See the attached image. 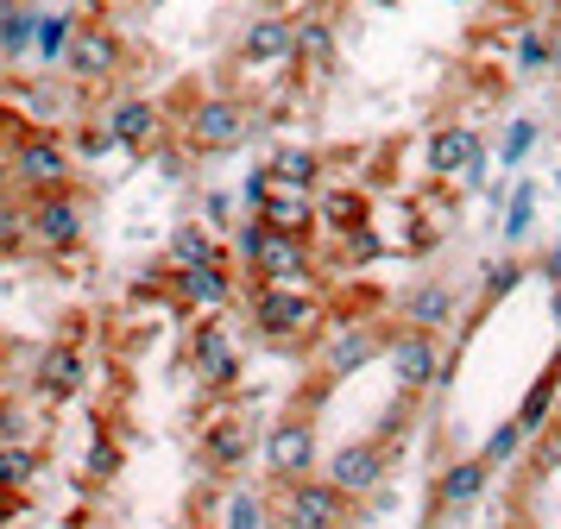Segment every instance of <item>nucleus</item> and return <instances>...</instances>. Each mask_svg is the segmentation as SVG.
Wrapping results in <instances>:
<instances>
[{
    "mask_svg": "<svg viewBox=\"0 0 561 529\" xmlns=\"http://www.w3.org/2000/svg\"><path fill=\"white\" fill-rule=\"evenodd\" d=\"M485 479H492V467H485L480 453L448 460V467H442V479H435V504H442V510H467V504L485 492Z\"/></svg>",
    "mask_w": 561,
    "mask_h": 529,
    "instance_id": "nucleus-21",
    "label": "nucleus"
},
{
    "mask_svg": "<svg viewBox=\"0 0 561 529\" xmlns=\"http://www.w3.org/2000/svg\"><path fill=\"white\" fill-rule=\"evenodd\" d=\"M20 13H26V7H20V0H0V38H7V32H13V20H20Z\"/></svg>",
    "mask_w": 561,
    "mask_h": 529,
    "instance_id": "nucleus-40",
    "label": "nucleus"
},
{
    "mask_svg": "<svg viewBox=\"0 0 561 529\" xmlns=\"http://www.w3.org/2000/svg\"><path fill=\"white\" fill-rule=\"evenodd\" d=\"M322 479H329L341 498H366V492H379V479H385V441H379V435H366V441L334 448L329 467H322Z\"/></svg>",
    "mask_w": 561,
    "mask_h": 529,
    "instance_id": "nucleus-8",
    "label": "nucleus"
},
{
    "mask_svg": "<svg viewBox=\"0 0 561 529\" xmlns=\"http://www.w3.org/2000/svg\"><path fill=\"white\" fill-rule=\"evenodd\" d=\"M26 485H38V448L0 441V492H26Z\"/></svg>",
    "mask_w": 561,
    "mask_h": 529,
    "instance_id": "nucleus-28",
    "label": "nucleus"
},
{
    "mask_svg": "<svg viewBox=\"0 0 561 529\" xmlns=\"http://www.w3.org/2000/svg\"><path fill=\"white\" fill-rule=\"evenodd\" d=\"M347 498L329 479H290L284 485V529H341Z\"/></svg>",
    "mask_w": 561,
    "mask_h": 529,
    "instance_id": "nucleus-11",
    "label": "nucleus"
},
{
    "mask_svg": "<svg viewBox=\"0 0 561 529\" xmlns=\"http://www.w3.org/2000/svg\"><path fill=\"white\" fill-rule=\"evenodd\" d=\"M265 467H272L278 485L309 479V467H316V428H309V416H284V423L265 435Z\"/></svg>",
    "mask_w": 561,
    "mask_h": 529,
    "instance_id": "nucleus-13",
    "label": "nucleus"
},
{
    "mask_svg": "<svg viewBox=\"0 0 561 529\" xmlns=\"http://www.w3.org/2000/svg\"><path fill=\"white\" fill-rule=\"evenodd\" d=\"M272 183H290V189H316V183H322V151L284 146L278 158H272Z\"/></svg>",
    "mask_w": 561,
    "mask_h": 529,
    "instance_id": "nucleus-25",
    "label": "nucleus"
},
{
    "mask_svg": "<svg viewBox=\"0 0 561 529\" xmlns=\"http://www.w3.org/2000/svg\"><path fill=\"white\" fill-rule=\"evenodd\" d=\"M95 7H146V0H95Z\"/></svg>",
    "mask_w": 561,
    "mask_h": 529,
    "instance_id": "nucleus-43",
    "label": "nucleus"
},
{
    "mask_svg": "<svg viewBox=\"0 0 561 529\" xmlns=\"http://www.w3.org/2000/svg\"><path fill=\"white\" fill-rule=\"evenodd\" d=\"M32 246V196H7L0 202V258Z\"/></svg>",
    "mask_w": 561,
    "mask_h": 529,
    "instance_id": "nucleus-27",
    "label": "nucleus"
},
{
    "mask_svg": "<svg viewBox=\"0 0 561 529\" xmlns=\"http://www.w3.org/2000/svg\"><path fill=\"white\" fill-rule=\"evenodd\" d=\"M524 441H530V428H524V423H517V416H511V423H499V428H492V435H485L480 460H485V467H492V473H499V467H511V460L524 453Z\"/></svg>",
    "mask_w": 561,
    "mask_h": 529,
    "instance_id": "nucleus-29",
    "label": "nucleus"
},
{
    "mask_svg": "<svg viewBox=\"0 0 561 529\" xmlns=\"http://www.w3.org/2000/svg\"><path fill=\"white\" fill-rule=\"evenodd\" d=\"M272 189H278V183H272V164H265V171H253V176H247V189H240V196H247V208H253V215H259V208H265V196H272Z\"/></svg>",
    "mask_w": 561,
    "mask_h": 529,
    "instance_id": "nucleus-39",
    "label": "nucleus"
},
{
    "mask_svg": "<svg viewBox=\"0 0 561 529\" xmlns=\"http://www.w3.org/2000/svg\"><path fill=\"white\" fill-rule=\"evenodd\" d=\"M556 403H561V366L549 359V372L536 378L530 391H524V403H517V423L530 428V435H542V428H549V410H556Z\"/></svg>",
    "mask_w": 561,
    "mask_h": 529,
    "instance_id": "nucleus-24",
    "label": "nucleus"
},
{
    "mask_svg": "<svg viewBox=\"0 0 561 529\" xmlns=\"http://www.w3.org/2000/svg\"><path fill=\"white\" fill-rule=\"evenodd\" d=\"M385 347H391V341H385L373 322H334V327H322V372L354 378L359 366H373Z\"/></svg>",
    "mask_w": 561,
    "mask_h": 529,
    "instance_id": "nucleus-9",
    "label": "nucleus"
},
{
    "mask_svg": "<svg viewBox=\"0 0 561 529\" xmlns=\"http://www.w3.org/2000/svg\"><path fill=\"white\" fill-rule=\"evenodd\" d=\"M247 309H253V327L265 341H309L329 322V309H322L316 290H278V284H253Z\"/></svg>",
    "mask_w": 561,
    "mask_h": 529,
    "instance_id": "nucleus-1",
    "label": "nucleus"
},
{
    "mask_svg": "<svg viewBox=\"0 0 561 529\" xmlns=\"http://www.w3.org/2000/svg\"><path fill=\"white\" fill-rule=\"evenodd\" d=\"M259 133V114L240 95H196L183 114V146L190 151H233Z\"/></svg>",
    "mask_w": 561,
    "mask_h": 529,
    "instance_id": "nucleus-2",
    "label": "nucleus"
},
{
    "mask_svg": "<svg viewBox=\"0 0 561 529\" xmlns=\"http://www.w3.org/2000/svg\"><path fill=\"white\" fill-rule=\"evenodd\" d=\"M82 378H89V359H82L70 341H64V347H45V353H38V398H77Z\"/></svg>",
    "mask_w": 561,
    "mask_h": 529,
    "instance_id": "nucleus-20",
    "label": "nucleus"
},
{
    "mask_svg": "<svg viewBox=\"0 0 561 529\" xmlns=\"http://www.w3.org/2000/svg\"><path fill=\"white\" fill-rule=\"evenodd\" d=\"M398 315H404V327H416V334H435V327L455 322V290L448 284H410L404 297H398Z\"/></svg>",
    "mask_w": 561,
    "mask_h": 529,
    "instance_id": "nucleus-17",
    "label": "nucleus"
},
{
    "mask_svg": "<svg viewBox=\"0 0 561 529\" xmlns=\"http://www.w3.org/2000/svg\"><path fill=\"white\" fill-rule=\"evenodd\" d=\"M190 366H196V378H203L208 391H228L233 378H240V347L228 341V327L215 322V315L190 334Z\"/></svg>",
    "mask_w": 561,
    "mask_h": 529,
    "instance_id": "nucleus-14",
    "label": "nucleus"
},
{
    "mask_svg": "<svg viewBox=\"0 0 561 529\" xmlns=\"http://www.w3.org/2000/svg\"><path fill=\"white\" fill-rule=\"evenodd\" d=\"M556 435H561V403H556Z\"/></svg>",
    "mask_w": 561,
    "mask_h": 529,
    "instance_id": "nucleus-45",
    "label": "nucleus"
},
{
    "mask_svg": "<svg viewBox=\"0 0 561 529\" xmlns=\"http://www.w3.org/2000/svg\"><path fill=\"white\" fill-rule=\"evenodd\" d=\"M385 359H391V378H398V391L404 398H416V391H430L435 378H442V341L435 334H398L391 347H385Z\"/></svg>",
    "mask_w": 561,
    "mask_h": 529,
    "instance_id": "nucleus-12",
    "label": "nucleus"
},
{
    "mask_svg": "<svg viewBox=\"0 0 561 529\" xmlns=\"http://www.w3.org/2000/svg\"><path fill=\"white\" fill-rule=\"evenodd\" d=\"M121 64H127V38L107 20H77V38L64 50V70L77 76L82 89H95L107 76H121Z\"/></svg>",
    "mask_w": 561,
    "mask_h": 529,
    "instance_id": "nucleus-4",
    "label": "nucleus"
},
{
    "mask_svg": "<svg viewBox=\"0 0 561 529\" xmlns=\"http://www.w3.org/2000/svg\"><path fill=\"white\" fill-rule=\"evenodd\" d=\"M556 366H561V353H556Z\"/></svg>",
    "mask_w": 561,
    "mask_h": 529,
    "instance_id": "nucleus-46",
    "label": "nucleus"
},
{
    "mask_svg": "<svg viewBox=\"0 0 561 529\" xmlns=\"http://www.w3.org/2000/svg\"><path fill=\"white\" fill-rule=\"evenodd\" d=\"M171 290H178V302H190V309H203V315H221L233 302V272L228 258L221 265H190V272H171Z\"/></svg>",
    "mask_w": 561,
    "mask_h": 529,
    "instance_id": "nucleus-15",
    "label": "nucleus"
},
{
    "mask_svg": "<svg viewBox=\"0 0 561 529\" xmlns=\"http://www.w3.org/2000/svg\"><path fill=\"white\" fill-rule=\"evenodd\" d=\"M77 38V20L70 13H51V20H38V57H64Z\"/></svg>",
    "mask_w": 561,
    "mask_h": 529,
    "instance_id": "nucleus-32",
    "label": "nucleus"
},
{
    "mask_svg": "<svg viewBox=\"0 0 561 529\" xmlns=\"http://www.w3.org/2000/svg\"><path fill=\"white\" fill-rule=\"evenodd\" d=\"M259 221L272 227V233H297V240H309V233H316V189H290V183H278V189L265 196V208H259Z\"/></svg>",
    "mask_w": 561,
    "mask_h": 529,
    "instance_id": "nucleus-18",
    "label": "nucleus"
},
{
    "mask_svg": "<svg viewBox=\"0 0 561 529\" xmlns=\"http://www.w3.org/2000/svg\"><path fill=\"white\" fill-rule=\"evenodd\" d=\"M556 183H561V171H556Z\"/></svg>",
    "mask_w": 561,
    "mask_h": 529,
    "instance_id": "nucleus-48",
    "label": "nucleus"
},
{
    "mask_svg": "<svg viewBox=\"0 0 561 529\" xmlns=\"http://www.w3.org/2000/svg\"><path fill=\"white\" fill-rule=\"evenodd\" d=\"M233 57L247 64V70H272V64H297V20L290 13H259L247 32H240V45Z\"/></svg>",
    "mask_w": 561,
    "mask_h": 529,
    "instance_id": "nucleus-10",
    "label": "nucleus"
},
{
    "mask_svg": "<svg viewBox=\"0 0 561 529\" xmlns=\"http://www.w3.org/2000/svg\"><path fill=\"white\" fill-rule=\"evenodd\" d=\"M556 57H549V25H530L524 38H517V70L536 76V70H549Z\"/></svg>",
    "mask_w": 561,
    "mask_h": 529,
    "instance_id": "nucleus-31",
    "label": "nucleus"
},
{
    "mask_svg": "<svg viewBox=\"0 0 561 529\" xmlns=\"http://www.w3.org/2000/svg\"><path fill=\"white\" fill-rule=\"evenodd\" d=\"M247 453H253V428L240 423V416H215V423L203 428V460L215 473H240Z\"/></svg>",
    "mask_w": 561,
    "mask_h": 529,
    "instance_id": "nucleus-19",
    "label": "nucleus"
},
{
    "mask_svg": "<svg viewBox=\"0 0 561 529\" xmlns=\"http://www.w3.org/2000/svg\"><path fill=\"white\" fill-rule=\"evenodd\" d=\"M549 57H556V70H561V25H549Z\"/></svg>",
    "mask_w": 561,
    "mask_h": 529,
    "instance_id": "nucleus-42",
    "label": "nucleus"
},
{
    "mask_svg": "<svg viewBox=\"0 0 561 529\" xmlns=\"http://www.w3.org/2000/svg\"><path fill=\"white\" fill-rule=\"evenodd\" d=\"M556 13H561V0H556Z\"/></svg>",
    "mask_w": 561,
    "mask_h": 529,
    "instance_id": "nucleus-47",
    "label": "nucleus"
},
{
    "mask_svg": "<svg viewBox=\"0 0 561 529\" xmlns=\"http://www.w3.org/2000/svg\"><path fill=\"white\" fill-rule=\"evenodd\" d=\"M228 252H221V240L208 233L203 221H183L178 233H171V272H190V265H221Z\"/></svg>",
    "mask_w": 561,
    "mask_h": 529,
    "instance_id": "nucleus-23",
    "label": "nucleus"
},
{
    "mask_svg": "<svg viewBox=\"0 0 561 529\" xmlns=\"http://www.w3.org/2000/svg\"><path fill=\"white\" fill-rule=\"evenodd\" d=\"M114 146H121V139H114V126H107V120L77 126V139H70V151H82V158H107Z\"/></svg>",
    "mask_w": 561,
    "mask_h": 529,
    "instance_id": "nucleus-33",
    "label": "nucleus"
},
{
    "mask_svg": "<svg viewBox=\"0 0 561 529\" xmlns=\"http://www.w3.org/2000/svg\"><path fill=\"white\" fill-rule=\"evenodd\" d=\"M430 176L442 183H480L485 176V139L480 126H435L430 133Z\"/></svg>",
    "mask_w": 561,
    "mask_h": 529,
    "instance_id": "nucleus-7",
    "label": "nucleus"
},
{
    "mask_svg": "<svg viewBox=\"0 0 561 529\" xmlns=\"http://www.w3.org/2000/svg\"><path fill=\"white\" fill-rule=\"evenodd\" d=\"M530 221H536V183L524 176V183L511 189V202H505V240H524Z\"/></svg>",
    "mask_w": 561,
    "mask_h": 529,
    "instance_id": "nucleus-30",
    "label": "nucleus"
},
{
    "mask_svg": "<svg viewBox=\"0 0 561 529\" xmlns=\"http://www.w3.org/2000/svg\"><path fill=\"white\" fill-rule=\"evenodd\" d=\"M247 272H253L259 284H278V290H309V284H316V252H309V240H297V233H272V227H265V240H259V252L247 258Z\"/></svg>",
    "mask_w": 561,
    "mask_h": 529,
    "instance_id": "nucleus-5",
    "label": "nucleus"
},
{
    "mask_svg": "<svg viewBox=\"0 0 561 529\" xmlns=\"http://www.w3.org/2000/svg\"><path fill=\"white\" fill-rule=\"evenodd\" d=\"M114 473H121V448H114L107 435H95V448H89V479H95V485H107Z\"/></svg>",
    "mask_w": 561,
    "mask_h": 529,
    "instance_id": "nucleus-35",
    "label": "nucleus"
},
{
    "mask_svg": "<svg viewBox=\"0 0 561 529\" xmlns=\"http://www.w3.org/2000/svg\"><path fill=\"white\" fill-rule=\"evenodd\" d=\"M107 126H114V139H121L127 151H152L158 133H164V107L146 101V95H127V101L107 107Z\"/></svg>",
    "mask_w": 561,
    "mask_h": 529,
    "instance_id": "nucleus-16",
    "label": "nucleus"
},
{
    "mask_svg": "<svg viewBox=\"0 0 561 529\" xmlns=\"http://www.w3.org/2000/svg\"><path fill=\"white\" fill-rule=\"evenodd\" d=\"M517 277H524V265H517V258L492 265V272H485V297H499V290H517Z\"/></svg>",
    "mask_w": 561,
    "mask_h": 529,
    "instance_id": "nucleus-38",
    "label": "nucleus"
},
{
    "mask_svg": "<svg viewBox=\"0 0 561 529\" xmlns=\"http://www.w3.org/2000/svg\"><path fill=\"white\" fill-rule=\"evenodd\" d=\"M265 524V504L253 498V492H233L228 498V529H259Z\"/></svg>",
    "mask_w": 561,
    "mask_h": 529,
    "instance_id": "nucleus-36",
    "label": "nucleus"
},
{
    "mask_svg": "<svg viewBox=\"0 0 561 529\" xmlns=\"http://www.w3.org/2000/svg\"><path fill=\"white\" fill-rule=\"evenodd\" d=\"M536 146V120H517L505 133V151H499V158H505V164H524V151Z\"/></svg>",
    "mask_w": 561,
    "mask_h": 529,
    "instance_id": "nucleus-37",
    "label": "nucleus"
},
{
    "mask_svg": "<svg viewBox=\"0 0 561 529\" xmlns=\"http://www.w3.org/2000/svg\"><path fill=\"white\" fill-rule=\"evenodd\" d=\"M316 227L322 233H334V240H347V233H359L366 221V196L359 189H329V196H316Z\"/></svg>",
    "mask_w": 561,
    "mask_h": 529,
    "instance_id": "nucleus-22",
    "label": "nucleus"
},
{
    "mask_svg": "<svg viewBox=\"0 0 561 529\" xmlns=\"http://www.w3.org/2000/svg\"><path fill=\"white\" fill-rule=\"evenodd\" d=\"M542 272H549V284H561V246L549 252V258H542Z\"/></svg>",
    "mask_w": 561,
    "mask_h": 529,
    "instance_id": "nucleus-41",
    "label": "nucleus"
},
{
    "mask_svg": "<svg viewBox=\"0 0 561 529\" xmlns=\"http://www.w3.org/2000/svg\"><path fill=\"white\" fill-rule=\"evenodd\" d=\"M556 327H561V284H556Z\"/></svg>",
    "mask_w": 561,
    "mask_h": 529,
    "instance_id": "nucleus-44",
    "label": "nucleus"
},
{
    "mask_svg": "<svg viewBox=\"0 0 561 529\" xmlns=\"http://www.w3.org/2000/svg\"><path fill=\"white\" fill-rule=\"evenodd\" d=\"M89 233V208L77 189H51V196H32V246L38 252H70Z\"/></svg>",
    "mask_w": 561,
    "mask_h": 529,
    "instance_id": "nucleus-6",
    "label": "nucleus"
},
{
    "mask_svg": "<svg viewBox=\"0 0 561 529\" xmlns=\"http://www.w3.org/2000/svg\"><path fill=\"white\" fill-rule=\"evenodd\" d=\"M297 64H309V70H329L334 64V25L322 13H304L297 20Z\"/></svg>",
    "mask_w": 561,
    "mask_h": 529,
    "instance_id": "nucleus-26",
    "label": "nucleus"
},
{
    "mask_svg": "<svg viewBox=\"0 0 561 529\" xmlns=\"http://www.w3.org/2000/svg\"><path fill=\"white\" fill-rule=\"evenodd\" d=\"M13 176L26 196H51V189H70V146L45 133V126H26L13 139Z\"/></svg>",
    "mask_w": 561,
    "mask_h": 529,
    "instance_id": "nucleus-3",
    "label": "nucleus"
},
{
    "mask_svg": "<svg viewBox=\"0 0 561 529\" xmlns=\"http://www.w3.org/2000/svg\"><path fill=\"white\" fill-rule=\"evenodd\" d=\"M379 252H385V240L373 233V227H359V233H347V240H341V258H347V265H373Z\"/></svg>",
    "mask_w": 561,
    "mask_h": 529,
    "instance_id": "nucleus-34",
    "label": "nucleus"
}]
</instances>
